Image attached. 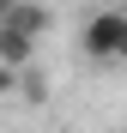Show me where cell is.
Wrapping results in <instances>:
<instances>
[{
  "instance_id": "6da1fadb",
  "label": "cell",
  "mask_w": 127,
  "mask_h": 133,
  "mask_svg": "<svg viewBox=\"0 0 127 133\" xmlns=\"http://www.w3.org/2000/svg\"><path fill=\"white\" fill-rule=\"evenodd\" d=\"M79 49H85V61H97V66H127V6H103V12H91Z\"/></svg>"
},
{
  "instance_id": "7a4b0ae2",
  "label": "cell",
  "mask_w": 127,
  "mask_h": 133,
  "mask_svg": "<svg viewBox=\"0 0 127 133\" xmlns=\"http://www.w3.org/2000/svg\"><path fill=\"white\" fill-rule=\"evenodd\" d=\"M18 97H30V103H42V97H49L42 73H30V66H24V73H18Z\"/></svg>"
},
{
  "instance_id": "3957f363",
  "label": "cell",
  "mask_w": 127,
  "mask_h": 133,
  "mask_svg": "<svg viewBox=\"0 0 127 133\" xmlns=\"http://www.w3.org/2000/svg\"><path fill=\"white\" fill-rule=\"evenodd\" d=\"M18 73H24V66H6V61H0V97H12V91H18Z\"/></svg>"
},
{
  "instance_id": "277c9868",
  "label": "cell",
  "mask_w": 127,
  "mask_h": 133,
  "mask_svg": "<svg viewBox=\"0 0 127 133\" xmlns=\"http://www.w3.org/2000/svg\"><path fill=\"white\" fill-rule=\"evenodd\" d=\"M12 6H18V0H0V24H6V18H12Z\"/></svg>"
},
{
  "instance_id": "5b68a950",
  "label": "cell",
  "mask_w": 127,
  "mask_h": 133,
  "mask_svg": "<svg viewBox=\"0 0 127 133\" xmlns=\"http://www.w3.org/2000/svg\"><path fill=\"white\" fill-rule=\"evenodd\" d=\"M121 133H127V127H121Z\"/></svg>"
}]
</instances>
